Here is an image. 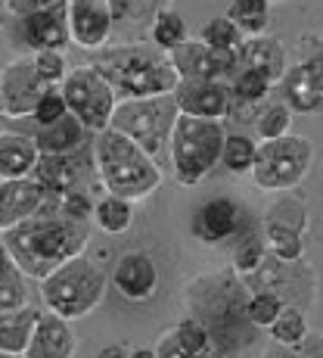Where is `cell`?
I'll return each instance as SVG.
<instances>
[{
    "label": "cell",
    "instance_id": "obj_1",
    "mask_svg": "<svg viewBox=\"0 0 323 358\" xmlns=\"http://www.w3.org/2000/svg\"><path fill=\"white\" fill-rule=\"evenodd\" d=\"M10 259L29 280H47L57 268L75 256H84L91 240V222L59 215V212H40L29 222L16 224L13 231L0 234Z\"/></svg>",
    "mask_w": 323,
    "mask_h": 358
},
{
    "label": "cell",
    "instance_id": "obj_2",
    "mask_svg": "<svg viewBox=\"0 0 323 358\" xmlns=\"http://www.w3.org/2000/svg\"><path fill=\"white\" fill-rule=\"evenodd\" d=\"M249 296L252 290L233 268L199 274L183 290V299L190 306V318L202 321L215 334V340L230 349L233 355H239V349L249 346L252 336H255V327H252L249 315H246Z\"/></svg>",
    "mask_w": 323,
    "mask_h": 358
},
{
    "label": "cell",
    "instance_id": "obj_3",
    "mask_svg": "<svg viewBox=\"0 0 323 358\" xmlns=\"http://www.w3.org/2000/svg\"><path fill=\"white\" fill-rule=\"evenodd\" d=\"M91 66L112 85L119 103L174 94V87L181 85L171 53H165L153 41H125L103 47Z\"/></svg>",
    "mask_w": 323,
    "mask_h": 358
},
{
    "label": "cell",
    "instance_id": "obj_4",
    "mask_svg": "<svg viewBox=\"0 0 323 358\" xmlns=\"http://www.w3.org/2000/svg\"><path fill=\"white\" fill-rule=\"evenodd\" d=\"M93 153H97V175L106 194L140 203L162 187L159 159H153L140 143L119 131L106 128L93 134Z\"/></svg>",
    "mask_w": 323,
    "mask_h": 358
},
{
    "label": "cell",
    "instance_id": "obj_5",
    "mask_svg": "<svg viewBox=\"0 0 323 358\" xmlns=\"http://www.w3.org/2000/svg\"><path fill=\"white\" fill-rule=\"evenodd\" d=\"M224 137H227L224 122L193 119V115L181 113L168 143L171 171H174V181L181 187H196L199 181H205L218 169Z\"/></svg>",
    "mask_w": 323,
    "mask_h": 358
},
{
    "label": "cell",
    "instance_id": "obj_6",
    "mask_svg": "<svg viewBox=\"0 0 323 358\" xmlns=\"http://www.w3.org/2000/svg\"><path fill=\"white\" fill-rule=\"evenodd\" d=\"M106 284L109 278L100 265H93L87 256H75L47 280H40V299H44L47 312L63 315L66 321H78L87 318L103 302Z\"/></svg>",
    "mask_w": 323,
    "mask_h": 358
},
{
    "label": "cell",
    "instance_id": "obj_7",
    "mask_svg": "<svg viewBox=\"0 0 323 358\" xmlns=\"http://www.w3.org/2000/svg\"><path fill=\"white\" fill-rule=\"evenodd\" d=\"M181 119V106H177L174 94H162V97H143V100H121L112 115V131L130 137L140 143L153 159L168 153L171 131Z\"/></svg>",
    "mask_w": 323,
    "mask_h": 358
},
{
    "label": "cell",
    "instance_id": "obj_8",
    "mask_svg": "<svg viewBox=\"0 0 323 358\" xmlns=\"http://www.w3.org/2000/svg\"><path fill=\"white\" fill-rule=\"evenodd\" d=\"M314 165V143L301 134H286L277 141H261L252 165V181L267 194H290Z\"/></svg>",
    "mask_w": 323,
    "mask_h": 358
},
{
    "label": "cell",
    "instance_id": "obj_9",
    "mask_svg": "<svg viewBox=\"0 0 323 358\" xmlns=\"http://www.w3.org/2000/svg\"><path fill=\"white\" fill-rule=\"evenodd\" d=\"M59 91H63V97L68 103V113L91 134H100V131L112 125L119 97H115L112 85L93 66H75L66 75L63 85H59Z\"/></svg>",
    "mask_w": 323,
    "mask_h": 358
},
{
    "label": "cell",
    "instance_id": "obj_10",
    "mask_svg": "<svg viewBox=\"0 0 323 358\" xmlns=\"http://www.w3.org/2000/svg\"><path fill=\"white\" fill-rule=\"evenodd\" d=\"M243 280L249 290H271L273 296L283 299V306H295L301 312H308L314 306V299H317V274L305 259L286 262L277 259L273 252H267L264 265Z\"/></svg>",
    "mask_w": 323,
    "mask_h": 358
},
{
    "label": "cell",
    "instance_id": "obj_11",
    "mask_svg": "<svg viewBox=\"0 0 323 358\" xmlns=\"http://www.w3.org/2000/svg\"><path fill=\"white\" fill-rule=\"evenodd\" d=\"M34 181L47 187L50 196L75 194V190H87V184L97 181V153H93V137L84 147L72 150V153L57 156H40L38 169H34Z\"/></svg>",
    "mask_w": 323,
    "mask_h": 358
},
{
    "label": "cell",
    "instance_id": "obj_12",
    "mask_svg": "<svg viewBox=\"0 0 323 358\" xmlns=\"http://www.w3.org/2000/svg\"><path fill=\"white\" fill-rule=\"evenodd\" d=\"M264 240L267 250L277 259L295 262L305 256V231H308V212L305 203L295 196H280L264 215Z\"/></svg>",
    "mask_w": 323,
    "mask_h": 358
},
{
    "label": "cell",
    "instance_id": "obj_13",
    "mask_svg": "<svg viewBox=\"0 0 323 358\" xmlns=\"http://www.w3.org/2000/svg\"><path fill=\"white\" fill-rule=\"evenodd\" d=\"M50 91V85L38 78L31 57H19L10 66L0 69V115L6 119H25L34 115L40 97Z\"/></svg>",
    "mask_w": 323,
    "mask_h": 358
},
{
    "label": "cell",
    "instance_id": "obj_14",
    "mask_svg": "<svg viewBox=\"0 0 323 358\" xmlns=\"http://www.w3.org/2000/svg\"><path fill=\"white\" fill-rule=\"evenodd\" d=\"M171 59L181 81H227L230 85L239 69V53L215 50L205 41H187L171 53Z\"/></svg>",
    "mask_w": 323,
    "mask_h": 358
},
{
    "label": "cell",
    "instance_id": "obj_15",
    "mask_svg": "<svg viewBox=\"0 0 323 358\" xmlns=\"http://www.w3.org/2000/svg\"><path fill=\"white\" fill-rule=\"evenodd\" d=\"M156 355L159 358H236L227 346L215 340L209 327L196 318H181L162 340L156 343Z\"/></svg>",
    "mask_w": 323,
    "mask_h": 358
},
{
    "label": "cell",
    "instance_id": "obj_16",
    "mask_svg": "<svg viewBox=\"0 0 323 358\" xmlns=\"http://www.w3.org/2000/svg\"><path fill=\"white\" fill-rule=\"evenodd\" d=\"M283 103L295 115H317L323 113V53L308 57L292 69H286L283 81Z\"/></svg>",
    "mask_w": 323,
    "mask_h": 358
},
{
    "label": "cell",
    "instance_id": "obj_17",
    "mask_svg": "<svg viewBox=\"0 0 323 358\" xmlns=\"http://www.w3.org/2000/svg\"><path fill=\"white\" fill-rule=\"evenodd\" d=\"M174 100L183 115L211 122H224L236 103L227 81H181L174 87Z\"/></svg>",
    "mask_w": 323,
    "mask_h": 358
},
{
    "label": "cell",
    "instance_id": "obj_18",
    "mask_svg": "<svg viewBox=\"0 0 323 358\" xmlns=\"http://www.w3.org/2000/svg\"><path fill=\"white\" fill-rule=\"evenodd\" d=\"M50 206V194L34 178L0 181V234L13 231L16 224L40 215Z\"/></svg>",
    "mask_w": 323,
    "mask_h": 358
},
{
    "label": "cell",
    "instance_id": "obj_19",
    "mask_svg": "<svg viewBox=\"0 0 323 358\" xmlns=\"http://www.w3.org/2000/svg\"><path fill=\"white\" fill-rule=\"evenodd\" d=\"M112 25L115 13L109 0H68V29H72V41L78 47L103 50Z\"/></svg>",
    "mask_w": 323,
    "mask_h": 358
},
{
    "label": "cell",
    "instance_id": "obj_20",
    "mask_svg": "<svg viewBox=\"0 0 323 358\" xmlns=\"http://www.w3.org/2000/svg\"><path fill=\"white\" fill-rule=\"evenodd\" d=\"M243 206L233 196H211L205 199L193 215V237L202 240V243H221V240H230L243 231Z\"/></svg>",
    "mask_w": 323,
    "mask_h": 358
},
{
    "label": "cell",
    "instance_id": "obj_21",
    "mask_svg": "<svg viewBox=\"0 0 323 358\" xmlns=\"http://www.w3.org/2000/svg\"><path fill=\"white\" fill-rule=\"evenodd\" d=\"M112 284L128 302H149L159 290V268L149 252H125L112 268Z\"/></svg>",
    "mask_w": 323,
    "mask_h": 358
},
{
    "label": "cell",
    "instance_id": "obj_22",
    "mask_svg": "<svg viewBox=\"0 0 323 358\" xmlns=\"http://www.w3.org/2000/svg\"><path fill=\"white\" fill-rule=\"evenodd\" d=\"M22 41L31 47V53L40 50H59L63 53L72 41V29H68V0L50 6V10L31 13L22 19Z\"/></svg>",
    "mask_w": 323,
    "mask_h": 358
},
{
    "label": "cell",
    "instance_id": "obj_23",
    "mask_svg": "<svg viewBox=\"0 0 323 358\" xmlns=\"http://www.w3.org/2000/svg\"><path fill=\"white\" fill-rule=\"evenodd\" d=\"M75 352H78V336L72 330V321L44 308L22 358H75Z\"/></svg>",
    "mask_w": 323,
    "mask_h": 358
},
{
    "label": "cell",
    "instance_id": "obj_24",
    "mask_svg": "<svg viewBox=\"0 0 323 358\" xmlns=\"http://www.w3.org/2000/svg\"><path fill=\"white\" fill-rule=\"evenodd\" d=\"M239 69H255L267 75L273 85H280L286 75V47L273 34H258V38H246L239 47ZM236 69V72H239Z\"/></svg>",
    "mask_w": 323,
    "mask_h": 358
},
{
    "label": "cell",
    "instance_id": "obj_25",
    "mask_svg": "<svg viewBox=\"0 0 323 358\" xmlns=\"http://www.w3.org/2000/svg\"><path fill=\"white\" fill-rule=\"evenodd\" d=\"M40 162V150L34 143V134H0V181H19L31 178Z\"/></svg>",
    "mask_w": 323,
    "mask_h": 358
},
{
    "label": "cell",
    "instance_id": "obj_26",
    "mask_svg": "<svg viewBox=\"0 0 323 358\" xmlns=\"http://www.w3.org/2000/svg\"><path fill=\"white\" fill-rule=\"evenodd\" d=\"M87 134H91V131H87L72 113H68L66 119H59V122H53V125L34 131V143H38L40 156H57V153H72V150L84 147Z\"/></svg>",
    "mask_w": 323,
    "mask_h": 358
},
{
    "label": "cell",
    "instance_id": "obj_27",
    "mask_svg": "<svg viewBox=\"0 0 323 358\" xmlns=\"http://www.w3.org/2000/svg\"><path fill=\"white\" fill-rule=\"evenodd\" d=\"M38 318H40V308L34 306L0 315V352L25 355V349H29L34 336V327H38Z\"/></svg>",
    "mask_w": 323,
    "mask_h": 358
},
{
    "label": "cell",
    "instance_id": "obj_28",
    "mask_svg": "<svg viewBox=\"0 0 323 358\" xmlns=\"http://www.w3.org/2000/svg\"><path fill=\"white\" fill-rule=\"evenodd\" d=\"M267 240H264V231H255V228H243L236 234V243H233V252H230V268L239 274V278H249L255 274L267 259Z\"/></svg>",
    "mask_w": 323,
    "mask_h": 358
},
{
    "label": "cell",
    "instance_id": "obj_29",
    "mask_svg": "<svg viewBox=\"0 0 323 358\" xmlns=\"http://www.w3.org/2000/svg\"><path fill=\"white\" fill-rule=\"evenodd\" d=\"M292 119L295 113L290 106H286L283 100L280 103H261V106L255 109V119H252V131H255L258 143L261 141H277V137H286L292 134Z\"/></svg>",
    "mask_w": 323,
    "mask_h": 358
},
{
    "label": "cell",
    "instance_id": "obj_30",
    "mask_svg": "<svg viewBox=\"0 0 323 358\" xmlns=\"http://www.w3.org/2000/svg\"><path fill=\"white\" fill-rule=\"evenodd\" d=\"M93 222H97V228L103 234H112V237L115 234H125L134 224V203L112 196V194H103L97 199V209H93Z\"/></svg>",
    "mask_w": 323,
    "mask_h": 358
},
{
    "label": "cell",
    "instance_id": "obj_31",
    "mask_svg": "<svg viewBox=\"0 0 323 358\" xmlns=\"http://www.w3.org/2000/svg\"><path fill=\"white\" fill-rule=\"evenodd\" d=\"M258 156V137L243 134V131H227L224 150H221V165L233 175H246L252 171Z\"/></svg>",
    "mask_w": 323,
    "mask_h": 358
},
{
    "label": "cell",
    "instance_id": "obj_32",
    "mask_svg": "<svg viewBox=\"0 0 323 358\" xmlns=\"http://www.w3.org/2000/svg\"><path fill=\"white\" fill-rule=\"evenodd\" d=\"M227 16L236 22L246 38H258V34H267V25H271V0H233Z\"/></svg>",
    "mask_w": 323,
    "mask_h": 358
},
{
    "label": "cell",
    "instance_id": "obj_33",
    "mask_svg": "<svg viewBox=\"0 0 323 358\" xmlns=\"http://www.w3.org/2000/svg\"><path fill=\"white\" fill-rule=\"evenodd\" d=\"M149 34H153V44L162 47L165 53H174L181 44H187V22H183V16L174 10V6H168V10H162L159 16L149 22Z\"/></svg>",
    "mask_w": 323,
    "mask_h": 358
},
{
    "label": "cell",
    "instance_id": "obj_34",
    "mask_svg": "<svg viewBox=\"0 0 323 358\" xmlns=\"http://www.w3.org/2000/svg\"><path fill=\"white\" fill-rule=\"evenodd\" d=\"M273 81L267 75L255 72V69H239L230 81V91H233V106H261L271 94Z\"/></svg>",
    "mask_w": 323,
    "mask_h": 358
},
{
    "label": "cell",
    "instance_id": "obj_35",
    "mask_svg": "<svg viewBox=\"0 0 323 358\" xmlns=\"http://www.w3.org/2000/svg\"><path fill=\"white\" fill-rule=\"evenodd\" d=\"M31 293H29V278L16 268L13 262L3 274H0V315L16 312V308H29Z\"/></svg>",
    "mask_w": 323,
    "mask_h": 358
},
{
    "label": "cell",
    "instance_id": "obj_36",
    "mask_svg": "<svg viewBox=\"0 0 323 358\" xmlns=\"http://www.w3.org/2000/svg\"><path fill=\"white\" fill-rule=\"evenodd\" d=\"M267 334H271V340L280 343V346L301 343L311 334V327H308V312H301V308H295V306H286L283 312H280V318L267 327Z\"/></svg>",
    "mask_w": 323,
    "mask_h": 358
},
{
    "label": "cell",
    "instance_id": "obj_37",
    "mask_svg": "<svg viewBox=\"0 0 323 358\" xmlns=\"http://www.w3.org/2000/svg\"><path fill=\"white\" fill-rule=\"evenodd\" d=\"M209 47H215V50H227V53H239V47H243L246 34L236 29V22H233L230 16H215L209 19V22L202 25V38Z\"/></svg>",
    "mask_w": 323,
    "mask_h": 358
},
{
    "label": "cell",
    "instance_id": "obj_38",
    "mask_svg": "<svg viewBox=\"0 0 323 358\" xmlns=\"http://www.w3.org/2000/svg\"><path fill=\"white\" fill-rule=\"evenodd\" d=\"M119 22H153L162 10H168L171 0H109Z\"/></svg>",
    "mask_w": 323,
    "mask_h": 358
},
{
    "label": "cell",
    "instance_id": "obj_39",
    "mask_svg": "<svg viewBox=\"0 0 323 358\" xmlns=\"http://www.w3.org/2000/svg\"><path fill=\"white\" fill-rule=\"evenodd\" d=\"M283 299L280 296H273L271 290H252L249 296V306H246V315H249L252 327H271L273 321L280 318V312H283Z\"/></svg>",
    "mask_w": 323,
    "mask_h": 358
},
{
    "label": "cell",
    "instance_id": "obj_40",
    "mask_svg": "<svg viewBox=\"0 0 323 358\" xmlns=\"http://www.w3.org/2000/svg\"><path fill=\"white\" fill-rule=\"evenodd\" d=\"M261 358H323V334L320 330H311L301 343H292V346H280V343H271Z\"/></svg>",
    "mask_w": 323,
    "mask_h": 358
},
{
    "label": "cell",
    "instance_id": "obj_41",
    "mask_svg": "<svg viewBox=\"0 0 323 358\" xmlns=\"http://www.w3.org/2000/svg\"><path fill=\"white\" fill-rule=\"evenodd\" d=\"M34 59V72L44 85L50 87H59L68 75V66H66V57L59 50H40V53H31Z\"/></svg>",
    "mask_w": 323,
    "mask_h": 358
},
{
    "label": "cell",
    "instance_id": "obj_42",
    "mask_svg": "<svg viewBox=\"0 0 323 358\" xmlns=\"http://www.w3.org/2000/svg\"><path fill=\"white\" fill-rule=\"evenodd\" d=\"M66 115H68V103L63 97V91H59V87H50V91L40 97L31 119H34V125L38 128H47V125H53V122L66 119Z\"/></svg>",
    "mask_w": 323,
    "mask_h": 358
},
{
    "label": "cell",
    "instance_id": "obj_43",
    "mask_svg": "<svg viewBox=\"0 0 323 358\" xmlns=\"http://www.w3.org/2000/svg\"><path fill=\"white\" fill-rule=\"evenodd\" d=\"M63 3V0H3V10L16 19H25L31 13H40V10H50V6Z\"/></svg>",
    "mask_w": 323,
    "mask_h": 358
},
{
    "label": "cell",
    "instance_id": "obj_44",
    "mask_svg": "<svg viewBox=\"0 0 323 358\" xmlns=\"http://www.w3.org/2000/svg\"><path fill=\"white\" fill-rule=\"evenodd\" d=\"M97 358H130V352L125 346H119V343H109V346H103Z\"/></svg>",
    "mask_w": 323,
    "mask_h": 358
},
{
    "label": "cell",
    "instance_id": "obj_45",
    "mask_svg": "<svg viewBox=\"0 0 323 358\" xmlns=\"http://www.w3.org/2000/svg\"><path fill=\"white\" fill-rule=\"evenodd\" d=\"M13 265V259H10V252H6V246H3V240H0V274L6 271V268Z\"/></svg>",
    "mask_w": 323,
    "mask_h": 358
},
{
    "label": "cell",
    "instance_id": "obj_46",
    "mask_svg": "<svg viewBox=\"0 0 323 358\" xmlns=\"http://www.w3.org/2000/svg\"><path fill=\"white\" fill-rule=\"evenodd\" d=\"M130 358H159V355H156V349H134Z\"/></svg>",
    "mask_w": 323,
    "mask_h": 358
},
{
    "label": "cell",
    "instance_id": "obj_47",
    "mask_svg": "<svg viewBox=\"0 0 323 358\" xmlns=\"http://www.w3.org/2000/svg\"><path fill=\"white\" fill-rule=\"evenodd\" d=\"M0 358H22V355H6V352H0Z\"/></svg>",
    "mask_w": 323,
    "mask_h": 358
},
{
    "label": "cell",
    "instance_id": "obj_48",
    "mask_svg": "<svg viewBox=\"0 0 323 358\" xmlns=\"http://www.w3.org/2000/svg\"><path fill=\"white\" fill-rule=\"evenodd\" d=\"M271 3H286V0H271Z\"/></svg>",
    "mask_w": 323,
    "mask_h": 358
}]
</instances>
